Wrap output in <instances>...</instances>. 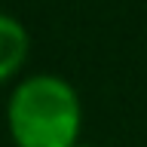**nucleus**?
<instances>
[{
    "mask_svg": "<svg viewBox=\"0 0 147 147\" xmlns=\"http://www.w3.org/2000/svg\"><path fill=\"white\" fill-rule=\"evenodd\" d=\"M6 126L16 147H74L83 129L80 95L55 74L25 77L9 95Z\"/></svg>",
    "mask_w": 147,
    "mask_h": 147,
    "instance_id": "obj_1",
    "label": "nucleus"
},
{
    "mask_svg": "<svg viewBox=\"0 0 147 147\" xmlns=\"http://www.w3.org/2000/svg\"><path fill=\"white\" fill-rule=\"evenodd\" d=\"M31 49V37L25 25L9 12H0V83L16 77Z\"/></svg>",
    "mask_w": 147,
    "mask_h": 147,
    "instance_id": "obj_2",
    "label": "nucleus"
},
{
    "mask_svg": "<svg viewBox=\"0 0 147 147\" xmlns=\"http://www.w3.org/2000/svg\"><path fill=\"white\" fill-rule=\"evenodd\" d=\"M74 147H89V144H74Z\"/></svg>",
    "mask_w": 147,
    "mask_h": 147,
    "instance_id": "obj_3",
    "label": "nucleus"
}]
</instances>
